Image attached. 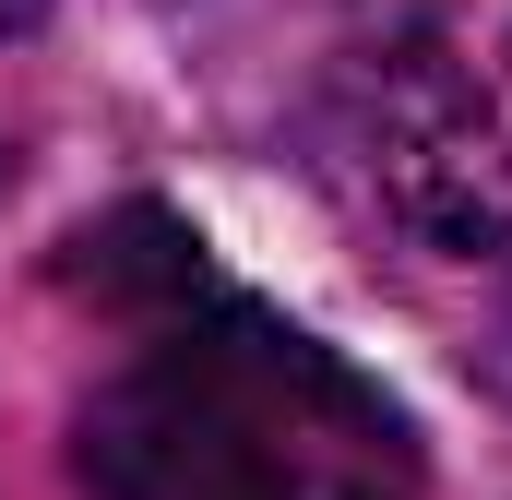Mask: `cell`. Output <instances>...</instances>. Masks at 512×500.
<instances>
[{
    "label": "cell",
    "instance_id": "cell-1",
    "mask_svg": "<svg viewBox=\"0 0 512 500\" xmlns=\"http://www.w3.org/2000/svg\"><path fill=\"white\" fill-rule=\"evenodd\" d=\"M131 239L96 227V286L120 310V358L84 393V489L96 500H417V429L382 381L322 334L227 286L203 239L131 203Z\"/></svg>",
    "mask_w": 512,
    "mask_h": 500
},
{
    "label": "cell",
    "instance_id": "cell-2",
    "mask_svg": "<svg viewBox=\"0 0 512 500\" xmlns=\"http://www.w3.org/2000/svg\"><path fill=\"white\" fill-rule=\"evenodd\" d=\"M322 143L393 239L512 274V0H346Z\"/></svg>",
    "mask_w": 512,
    "mask_h": 500
},
{
    "label": "cell",
    "instance_id": "cell-3",
    "mask_svg": "<svg viewBox=\"0 0 512 500\" xmlns=\"http://www.w3.org/2000/svg\"><path fill=\"white\" fill-rule=\"evenodd\" d=\"M36 12H48V0H0V36H24V24H36Z\"/></svg>",
    "mask_w": 512,
    "mask_h": 500
}]
</instances>
